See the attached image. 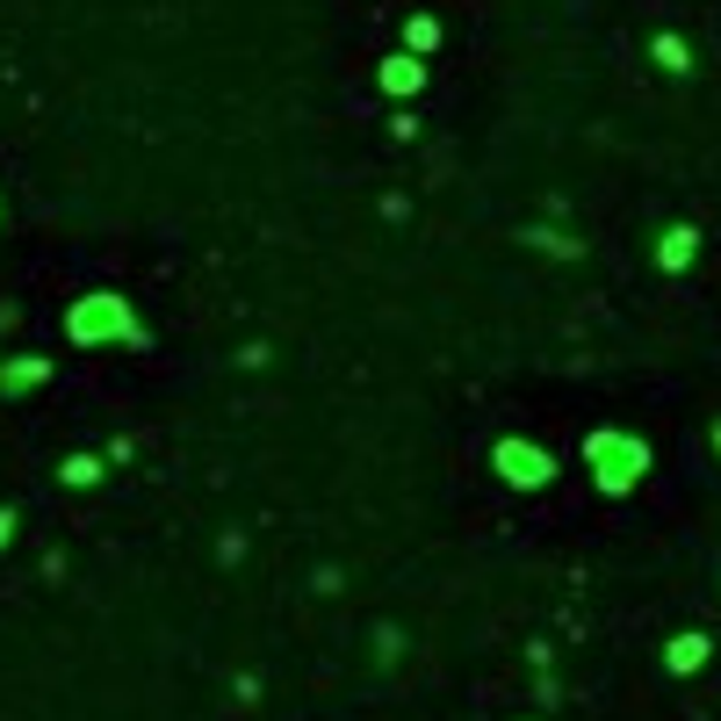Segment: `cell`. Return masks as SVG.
I'll use <instances>...</instances> for the list:
<instances>
[{
	"label": "cell",
	"mask_w": 721,
	"mask_h": 721,
	"mask_svg": "<svg viewBox=\"0 0 721 721\" xmlns=\"http://www.w3.org/2000/svg\"><path fill=\"white\" fill-rule=\"evenodd\" d=\"M585 469L606 498H627V490L656 469V455H650V440L627 433V426H600V433H585Z\"/></svg>",
	"instance_id": "cell-1"
},
{
	"label": "cell",
	"mask_w": 721,
	"mask_h": 721,
	"mask_svg": "<svg viewBox=\"0 0 721 721\" xmlns=\"http://www.w3.org/2000/svg\"><path fill=\"white\" fill-rule=\"evenodd\" d=\"M66 340L72 347H145V325L123 296H80L66 311Z\"/></svg>",
	"instance_id": "cell-2"
},
{
	"label": "cell",
	"mask_w": 721,
	"mask_h": 721,
	"mask_svg": "<svg viewBox=\"0 0 721 721\" xmlns=\"http://www.w3.org/2000/svg\"><path fill=\"white\" fill-rule=\"evenodd\" d=\"M490 469H498L513 490H548L556 484V455L534 448V440H519V433H505L498 448H490Z\"/></svg>",
	"instance_id": "cell-3"
},
{
	"label": "cell",
	"mask_w": 721,
	"mask_h": 721,
	"mask_svg": "<svg viewBox=\"0 0 721 721\" xmlns=\"http://www.w3.org/2000/svg\"><path fill=\"white\" fill-rule=\"evenodd\" d=\"M693 253H700L693 224H671V232L656 238V267H664V274H685V267H693Z\"/></svg>",
	"instance_id": "cell-4"
},
{
	"label": "cell",
	"mask_w": 721,
	"mask_h": 721,
	"mask_svg": "<svg viewBox=\"0 0 721 721\" xmlns=\"http://www.w3.org/2000/svg\"><path fill=\"white\" fill-rule=\"evenodd\" d=\"M426 87V66L411 51H397V58H382V95H397V101H411Z\"/></svg>",
	"instance_id": "cell-5"
},
{
	"label": "cell",
	"mask_w": 721,
	"mask_h": 721,
	"mask_svg": "<svg viewBox=\"0 0 721 721\" xmlns=\"http://www.w3.org/2000/svg\"><path fill=\"white\" fill-rule=\"evenodd\" d=\"M650 58L671 72V80H685V72H693V51H685V37H671V29H656V37H650Z\"/></svg>",
	"instance_id": "cell-6"
},
{
	"label": "cell",
	"mask_w": 721,
	"mask_h": 721,
	"mask_svg": "<svg viewBox=\"0 0 721 721\" xmlns=\"http://www.w3.org/2000/svg\"><path fill=\"white\" fill-rule=\"evenodd\" d=\"M43 376H51V361H37V354H22V361H8V368H0V390H8V397H14V390H37V382H43Z\"/></svg>",
	"instance_id": "cell-7"
},
{
	"label": "cell",
	"mask_w": 721,
	"mask_h": 721,
	"mask_svg": "<svg viewBox=\"0 0 721 721\" xmlns=\"http://www.w3.org/2000/svg\"><path fill=\"white\" fill-rule=\"evenodd\" d=\"M664 664L679 671V679H685V671H700V664H708V635H679V642L664 650Z\"/></svg>",
	"instance_id": "cell-8"
},
{
	"label": "cell",
	"mask_w": 721,
	"mask_h": 721,
	"mask_svg": "<svg viewBox=\"0 0 721 721\" xmlns=\"http://www.w3.org/2000/svg\"><path fill=\"white\" fill-rule=\"evenodd\" d=\"M433 43H440V22H426V14H411V22H405V51L419 58V51H433Z\"/></svg>",
	"instance_id": "cell-9"
},
{
	"label": "cell",
	"mask_w": 721,
	"mask_h": 721,
	"mask_svg": "<svg viewBox=\"0 0 721 721\" xmlns=\"http://www.w3.org/2000/svg\"><path fill=\"white\" fill-rule=\"evenodd\" d=\"M66 484L72 490H95L101 484V455H72V462H66Z\"/></svg>",
	"instance_id": "cell-10"
},
{
	"label": "cell",
	"mask_w": 721,
	"mask_h": 721,
	"mask_svg": "<svg viewBox=\"0 0 721 721\" xmlns=\"http://www.w3.org/2000/svg\"><path fill=\"white\" fill-rule=\"evenodd\" d=\"M527 245H542V253H556V260H577V253H585V245L563 238V232H527Z\"/></svg>",
	"instance_id": "cell-11"
},
{
	"label": "cell",
	"mask_w": 721,
	"mask_h": 721,
	"mask_svg": "<svg viewBox=\"0 0 721 721\" xmlns=\"http://www.w3.org/2000/svg\"><path fill=\"white\" fill-rule=\"evenodd\" d=\"M8 534H14V505H0V548H8Z\"/></svg>",
	"instance_id": "cell-12"
}]
</instances>
